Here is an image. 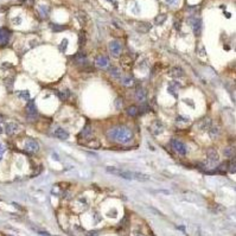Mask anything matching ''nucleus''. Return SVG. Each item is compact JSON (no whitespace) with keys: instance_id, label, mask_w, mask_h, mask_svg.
Returning <instances> with one entry per match:
<instances>
[{"instance_id":"nucleus-1","label":"nucleus","mask_w":236,"mask_h":236,"mask_svg":"<svg viewBox=\"0 0 236 236\" xmlns=\"http://www.w3.org/2000/svg\"><path fill=\"white\" fill-rule=\"evenodd\" d=\"M106 171L108 173H112L114 176H117V177H121V178H125V179H128V181H140V182H146L150 179L149 176H146L144 173H140V172H132V171H126V170H122V168H119V167H107Z\"/></svg>"},{"instance_id":"nucleus-2","label":"nucleus","mask_w":236,"mask_h":236,"mask_svg":"<svg viewBox=\"0 0 236 236\" xmlns=\"http://www.w3.org/2000/svg\"><path fill=\"white\" fill-rule=\"evenodd\" d=\"M107 136L121 144H127L132 139V132L127 127H115L107 132Z\"/></svg>"},{"instance_id":"nucleus-3","label":"nucleus","mask_w":236,"mask_h":236,"mask_svg":"<svg viewBox=\"0 0 236 236\" xmlns=\"http://www.w3.org/2000/svg\"><path fill=\"white\" fill-rule=\"evenodd\" d=\"M171 146H172V149H173L177 153H179V154H182V156H185L186 152H188L186 146H185L181 140H178V139H172V140H171Z\"/></svg>"},{"instance_id":"nucleus-4","label":"nucleus","mask_w":236,"mask_h":236,"mask_svg":"<svg viewBox=\"0 0 236 236\" xmlns=\"http://www.w3.org/2000/svg\"><path fill=\"white\" fill-rule=\"evenodd\" d=\"M24 147H25L26 151L31 152V153H35V152H38V150H39V144L33 139H28V140H26Z\"/></svg>"},{"instance_id":"nucleus-5","label":"nucleus","mask_w":236,"mask_h":236,"mask_svg":"<svg viewBox=\"0 0 236 236\" xmlns=\"http://www.w3.org/2000/svg\"><path fill=\"white\" fill-rule=\"evenodd\" d=\"M109 50H110V52H112L113 56H119L120 52H121V50H122L121 43L117 42V41L110 42V44H109Z\"/></svg>"},{"instance_id":"nucleus-6","label":"nucleus","mask_w":236,"mask_h":236,"mask_svg":"<svg viewBox=\"0 0 236 236\" xmlns=\"http://www.w3.org/2000/svg\"><path fill=\"white\" fill-rule=\"evenodd\" d=\"M191 26H192V30L193 33L196 36H199L202 33V19L200 18H193V20L191 21Z\"/></svg>"},{"instance_id":"nucleus-7","label":"nucleus","mask_w":236,"mask_h":236,"mask_svg":"<svg viewBox=\"0 0 236 236\" xmlns=\"http://www.w3.org/2000/svg\"><path fill=\"white\" fill-rule=\"evenodd\" d=\"M52 134H53L55 138H58V139H61V140H65V139L69 138V133L64 128H61V127L55 128L53 132H52Z\"/></svg>"},{"instance_id":"nucleus-8","label":"nucleus","mask_w":236,"mask_h":236,"mask_svg":"<svg viewBox=\"0 0 236 236\" xmlns=\"http://www.w3.org/2000/svg\"><path fill=\"white\" fill-rule=\"evenodd\" d=\"M218 160H220V157H218L217 151L214 150V149L208 150V161H209L211 165H215V164L218 163Z\"/></svg>"},{"instance_id":"nucleus-9","label":"nucleus","mask_w":236,"mask_h":236,"mask_svg":"<svg viewBox=\"0 0 236 236\" xmlns=\"http://www.w3.org/2000/svg\"><path fill=\"white\" fill-rule=\"evenodd\" d=\"M11 33L6 28H0V45H5L9 43Z\"/></svg>"},{"instance_id":"nucleus-10","label":"nucleus","mask_w":236,"mask_h":236,"mask_svg":"<svg viewBox=\"0 0 236 236\" xmlns=\"http://www.w3.org/2000/svg\"><path fill=\"white\" fill-rule=\"evenodd\" d=\"M18 131H19V125L16 124V122H7L5 125V132L9 135H12V134H14Z\"/></svg>"},{"instance_id":"nucleus-11","label":"nucleus","mask_w":236,"mask_h":236,"mask_svg":"<svg viewBox=\"0 0 236 236\" xmlns=\"http://www.w3.org/2000/svg\"><path fill=\"white\" fill-rule=\"evenodd\" d=\"M26 110H27V114H28V115H32V116L37 115V107H36V103H35L33 100L28 101V103H27V106H26Z\"/></svg>"},{"instance_id":"nucleus-12","label":"nucleus","mask_w":236,"mask_h":236,"mask_svg":"<svg viewBox=\"0 0 236 236\" xmlns=\"http://www.w3.org/2000/svg\"><path fill=\"white\" fill-rule=\"evenodd\" d=\"M168 75L172 76V77H174V78H178V77L184 76V71H183V69L179 68V67H174V68L171 69V71L168 73Z\"/></svg>"},{"instance_id":"nucleus-13","label":"nucleus","mask_w":236,"mask_h":236,"mask_svg":"<svg viewBox=\"0 0 236 236\" xmlns=\"http://www.w3.org/2000/svg\"><path fill=\"white\" fill-rule=\"evenodd\" d=\"M95 64L99 68H104V67L108 65V58L104 57V56H100L95 60Z\"/></svg>"},{"instance_id":"nucleus-14","label":"nucleus","mask_w":236,"mask_h":236,"mask_svg":"<svg viewBox=\"0 0 236 236\" xmlns=\"http://www.w3.org/2000/svg\"><path fill=\"white\" fill-rule=\"evenodd\" d=\"M210 126H211V120L208 119V117H204V119H202L200 122L198 124L199 129H209Z\"/></svg>"},{"instance_id":"nucleus-15","label":"nucleus","mask_w":236,"mask_h":236,"mask_svg":"<svg viewBox=\"0 0 236 236\" xmlns=\"http://www.w3.org/2000/svg\"><path fill=\"white\" fill-rule=\"evenodd\" d=\"M135 99L140 102H144L146 100V92L142 89V88H138L135 92Z\"/></svg>"},{"instance_id":"nucleus-16","label":"nucleus","mask_w":236,"mask_h":236,"mask_svg":"<svg viewBox=\"0 0 236 236\" xmlns=\"http://www.w3.org/2000/svg\"><path fill=\"white\" fill-rule=\"evenodd\" d=\"M74 61H75L76 64H85V62H87V57H85L84 53L80 52V53H77V55L74 57Z\"/></svg>"},{"instance_id":"nucleus-17","label":"nucleus","mask_w":236,"mask_h":236,"mask_svg":"<svg viewBox=\"0 0 236 236\" xmlns=\"http://www.w3.org/2000/svg\"><path fill=\"white\" fill-rule=\"evenodd\" d=\"M16 94H17V96L20 100H24V101H28V100H30V93H28L27 90H19Z\"/></svg>"},{"instance_id":"nucleus-18","label":"nucleus","mask_w":236,"mask_h":236,"mask_svg":"<svg viewBox=\"0 0 236 236\" xmlns=\"http://www.w3.org/2000/svg\"><path fill=\"white\" fill-rule=\"evenodd\" d=\"M152 132H153V134H160L161 132H163V125L159 122V121H156L154 124H153V126H152Z\"/></svg>"},{"instance_id":"nucleus-19","label":"nucleus","mask_w":236,"mask_h":236,"mask_svg":"<svg viewBox=\"0 0 236 236\" xmlns=\"http://www.w3.org/2000/svg\"><path fill=\"white\" fill-rule=\"evenodd\" d=\"M57 95H58V97H60V100L65 101V100H68V99H69V96H70V92H69L68 89L60 90V92L57 93Z\"/></svg>"},{"instance_id":"nucleus-20","label":"nucleus","mask_w":236,"mask_h":236,"mask_svg":"<svg viewBox=\"0 0 236 236\" xmlns=\"http://www.w3.org/2000/svg\"><path fill=\"white\" fill-rule=\"evenodd\" d=\"M209 133H210V136L211 138H217L218 134H220V128L217 126H210L209 127Z\"/></svg>"},{"instance_id":"nucleus-21","label":"nucleus","mask_w":236,"mask_h":236,"mask_svg":"<svg viewBox=\"0 0 236 236\" xmlns=\"http://www.w3.org/2000/svg\"><path fill=\"white\" fill-rule=\"evenodd\" d=\"M92 133H93V128H92L90 126H85V127L83 128V131L81 132V135L84 136V138H89V136L92 135Z\"/></svg>"},{"instance_id":"nucleus-22","label":"nucleus","mask_w":236,"mask_h":236,"mask_svg":"<svg viewBox=\"0 0 236 236\" xmlns=\"http://www.w3.org/2000/svg\"><path fill=\"white\" fill-rule=\"evenodd\" d=\"M126 113L128 115H131V116H135L138 114V107L136 106H131V107H128L126 109Z\"/></svg>"},{"instance_id":"nucleus-23","label":"nucleus","mask_w":236,"mask_h":236,"mask_svg":"<svg viewBox=\"0 0 236 236\" xmlns=\"http://www.w3.org/2000/svg\"><path fill=\"white\" fill-rule=\"evenodd\" d=\"M109 73H110V75H113L114 77H120V70L117 69L116 67H109Z\"/></svg>"},{"instance_id":"nucleus-24","label":"nucleus","mask_w":236,"mask_h":236,"mask_svg":"<svg viewBox=\"0 0 236 236\" xmlns=\"http://www.w3.org/2000/svg\"><path fill=\"white\" fill-rule=\"evenodd\" d=\"M224 154H225L227 157L232 158V157L235 156V150L232 149V147H228V149H225V150H224Z\"/></svg>"},{"instance_id":"nucleus-25","label":"nucleus","mask_w":236,"mask_h":236,"mask_svg":"<svg viewBox=\"0 0 236 236\" xmlns=\"http://www.w3.org/2000/svg\"><path fill=\"white\" fill-rule=\"evenodd\" d=\"M165 20H166V14H160V16H158L156 18V24L157 25H161Z\"/></svg>"},{"instance_id":"nucleus-26","label":"nucleus","mask_w":236,"mask_h":236,"mask_svg":"<svg viewBox=\"0 0 236 236\" xmlns=\"http://www.w3.org/2000/svg\"><path fill=\"white\" fill-rule=\"evenodd\" d=\"M39 12H41V14H42V17H48V13H49V9H48V6H41L39 7Z\"/></svg>"},{"instance_id":"nucleus-27","label":"nucleus","mask_w":236,"mask_h":236,"mask_svg":"<svg viewBox=\"0 0 236 236\" xmlns=\"http://www.w3.org/2000/svg\"><path fill=\"white\" fill-rule=\"evenodd\" d=\"M78 43H80L81 45H84V44H85V35H84V32H81V33H80Z\"/></svg>"},{"instance_id":"nucleus-28","label":"nucleus","mask_w":236,"mask_h":236,"mask_svg":"<svg viewBox=\"0 0 236 236\" xmlns=\"http://www.w3.org/2000/svg\"><path fill=\"white\" fill-rule=\"evenodd\" d=\"M67 46H68V39H63V41L61 42V45H60L61 51H65V50H67Z\"/></svg>"},{"instance_id":"nucleus-29","label":"nucleus","mask_w":236,"mask_h":236,"mask_svg":"<svg viewBox=\"0 0 236 236\" xmlns=\"http://www.w3.org/2000/svg\"><path fill=\"white\" fill-rule=\"evenodd\" d=\"M5 85L9 88V89H11L12 85H13V78H12V77L6 78V80H5Z\"/></svg>"},{"instance_id":"nucleus-30","label":"nucleus","mask_w":236,"mask_h":236,"mask_svg":"<svg viewBox=\"0 0 236 236\" xmlns=\"http://www.w3.org/2000/svg\"><path fill=\"white\" fill-rule=\"evenodd\" d=\"M132 81H133V78L132 77H128V76H126V77H124L122 78V83L124 84H126V85H129V84H132Z\"/></svg>"},{"instance_id":"nucleus-31","label":"nucleus","mask_w":236,"mask_h":236,"mask_svg":"<svg viewBox=\"0 0 236 236\" xmlns=\"http://www.w3.org/2000/svg\"><path fill=\"white\" fill-rule=\"evenodd\" d=\"M5 151H6V147L0 142V160L3 159V157H4V153H5Z\"/></svg>"},{"instance_id":"nucleus-32","label":"nucleus","mask_w":236,"mask_h":236,"mask_svg":"<svg viewBox=\"0 0 236 236\" xmlns=\"http://www.w3.org/2000/svg\"><path fill=\"white\" fill-rule=\"evenodd\" d=\"M51 27H52L53 31H60V30H64V28H65L64 26H58V25H56V24H53Z\"/></svg>"},{"instance_id":"nucleus-33","label":"nucleus","mask_w":236,"mask_h":236,"mask_svg":"<svg viewBox=\"0 0 236 236\" xmlns=\"http://www.w3.org/2000/svg\"><path fill=\"white\" fill-rule=\"evenodd\" d=\"M177 122H189V119H188V117H182V116H179L178 119H177Z\"/></svg>"},{"instance_id":"nucleus-34","label":"nucleus","mask_w":236,"mask_h":236,"mask_svg":"<svg viewBox=\"0 0 236 236\" xmlns=\"http://www.w3.org/2000/svg\"><path fill=\"white\" fill-rule=\"evenodd\" d=\"M115 106H116V108H120V107L122 106V101H121V99H116V101H115Z\"/></svg>"},{"instance_id":"nucleus-35","label":"nucleus","mask_w":236,"mask_h":236,"mask_svg":"<svg viewBox=\"0 0 236 236\" xmlns=\"http://www.w3.org/2000/svg\"><path fill=\"white\" fill-rule=\"evenodd\" d=\"M87 236H99V234L96 232V231H92V232H89Z\"/></svg>"},{"instance_id":"nucleus-36","label":"nucleus","mask_w":236,"mask_h":236,"mask_svg":"<svg viewBox=\"0 0 236 236\" xmlns=\"http://www.w3.org/2000/svg\"><path fill=\"white\" fill-rule=\"evenodd\" d=\"M177 1V0H166V3L167 4H170V5H172V4H174Z\"/></svg>"},{"instance_id":"nucleus-37","label":"nucleus","mask_w":236,"mask_h":236,"mask_svg":"<svg viewBox=\"0 0 236 236\" xmlns=\"http://www.w3.org/2000/svg\"><path fill=\"white\" fill-rule=\"evenodd\" d=\"M107 1H109V3H114V4H115V0H107Z\"/></svg>"},{"instance_id":"nucleus-38","label":"nucleus","mask_w":236,"mask_h":236,"mask_svg":"<svg viewBox=\"0 0 236 236\" xmlns=\"http://www.w3.org/2000/svg\"><path fill=\"white\" fill-rule=\"evenodd\" d=\"M3 132H4V129H3V128H1V126H0V134H1V133H3Z\"/></svg>"},{"instance_id":"nucleus-39","label":"nucleus","mask_w":236,"mask_h":236,"mask_svg":"<svg viewBox=\"0 0 236 236\" xmlns=\"http://www.w3.org/2000/svg\"><path fill=\"white\" fill-rule=\"evenodd\" d=\"M7 236H10V235H7Z\"/></svg>"}]
</instances>
